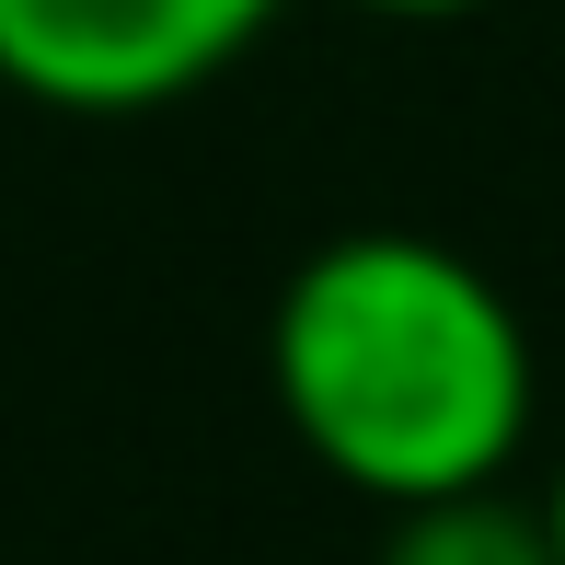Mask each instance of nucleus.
<instances>
[{
	"instance_id": "nucleus-1",
	"label": "nucleus",
	"mask_w": 565,
	"mask_h": 565,
	"mask_svg": "<svg viewBox=\"0 0 565 565\" xmlns=\"http://www.w3.org/2000/svg\"><path fill=\"white\" fill-rule=\"evenodd\" d=\"M289 439L381 508L497 484L531 439V335L473 254L427 231H347L300 254L266 323Z\"/></svg>"
},
{
	"instance_id": "nucleus-2",
	"label": "nucleus",
	"mask_w": 565,
	"mask_h": 565,
	"mask_svg": "<svg viewBox=\"0 0 565 565\" xmlns=\"http://www.w3.org/2000/svg\"><path fill=\"white\" fill-rule=\"evenodd\" d=\"M277 12L289 0H0V93L46 116H162Z\"/></svg>"
},
{
	"instance_id": "nucleus-3",
	"label": "nucleus",
	"mask_w": 565,
	"mask_h": 565,
	"mask_svg": "<svg viewBox=\"0 0 565 565\" xmlns=\"http://www.w3.org/2000/svg\"><path fill=\"white\" fill-rule=\"evenodd\" d=\"M381 565H565V543H554V508L508 497V473H497V484H461V497L393 508Z\"/></svg>"
},
{
	"instance_id": "nucleus-4",
	"label": "nucleus",
	"mask_w": 565,
	"mask_h": 565,
	"mask_svg": "<svg viewBox=\"0 0 565 565\" xmlns=\"http://www.w3.org/2000/svg\"><path fill=\"white\" fill-rule=\"evenodd\" d=\"M358 12H381V23H461V12H484V0H358Z\"/></svg>"
},
{
	"instance_id": "nucleus-5",
	"label": "nucleus",
	"mask_w": 565,
	"mask_h": 565,
	"mask_svg": "<svg viewBox=\"0 0 565 565\" xmlns=\"http://www.w3.org/2000/svg\"><path fill=\"white\" fill-rule=\"evenodd\" d=\"M543 508H554V543H565V473H554V497H543Z\"/></svg>"
}]
</instances>
